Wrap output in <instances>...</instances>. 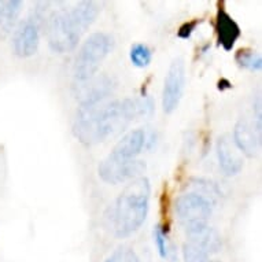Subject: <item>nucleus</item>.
I'll return each mask as SVG.
<instances>
[{
    "label": "nucleus",
    "mask_w": 262,
    "mask_h": 262,
    "mask_svg": "<svg viewBox=\"0 0 262 262\" xmlns=\"http://www.w3.org/2000/svg\"><path fill=\"white\" fill-rule=\"evenodd\" d=\"M154 108L148 96L107 99L100 103L78 107L73 134L86 147L96 146L121 132L136 117L147 116Z\"/></svg>",
    "instance_id": "1"
},
{
    "label": "nucleus",
    "mask_w": 262,
    "mask_h": 262,
    "mask_svg": "<svg viewBox=\"0 0 262 262\" xmlns=\"http://www.w3.org/2000/svg\"><path fill=\"white\" fill-rule=\"evenodd\" d=\"M100 11L92 0L78 2L70 10H59L48 15L46 21L48 46L52 51L64 54L73 51L81 36L90 29Z\"/></svg>",
    "instance_id": "2"
},
{
    "label": "nucleus",
    "mask_w": 262,
    "mask_h": 262,
    "mask_svg": "<svg viewBox=\"0 0 262 262\" xmlns=\"http://www.w3.org/2000/svg\"><path fill=\"white\" fill-rule=\"evenodd\" d=\"M151 184L142 176L129 183L108 209V225L117 237H128L146 221L150 207Z\"/></svg>",
    "instance_id": "3"
},
{
    "label": "nucleus",
    "mask_w": 262,
    "mask_h": 262,
    "mask_svg": "<svg viewBox=\"0 0 262 262\" xmlns=\"http://www.w3.org/2000/svg\"><path fill=\"white\" fill-rule=\"evenodd\" d=\"M114 47V37L104 32H95L85 39L74 59L76 81H85L98 73L100 64Z\"/></svg>",
    "instance_id": "4"
},
{
    "label": "nucleus",
    "mask_w": 262,
    "mask_h": 262,
    "mask_svg": "<svg viewBox=\"0 0 262 262\" xmlns=\"http://www.w3.org/2000/svg\"><path fill=\"white\" fill-rule=\"evenodd\" d=\"M187 241L183 245V257L185 262H205L211 254L221 249V237L214 228L201 225L185 229Z\"/></svg>",
    "instance_id": "5"
},
{
    "label": "nucleus",
    "mask_w": 262,
    "mask_h": 262,
    "mask_svg": "<svg viewBox=\"0 0 262 262\" xmlns=\"http://www.w3.org/2000/svg\"><path fill=\"white\" fill-rule=\"evenodd\" d=\"M174 211L183 227L189 229L206 225L213 213V205L198 193L185 192L176 199Z\"/></svg>",
    "instance_id": "6"
},
{
    "label": "nucleus",
    "mask_w": 262,
    "mask_h": 262,
    "mask_svg": "<svg viewBox=\"0 0 262 262\" xmlns=\"http://www.w3.org/2000/svg\"><path fill=\"white\" fill-rule=\"evenodd\" d=\"M116 90V80L107 74H95L85 81H76L73 86L74 98L80 107L91 106L107 100Z\"/></svg>",
    "instance_id": "7"
},
{
    "label": "nucleus",
    "mask_w": 262,
    "mask_h": 262,
    "mask_svg": "<svg viewBox=\"0 0 262 262\" xmlns=\"http://www.w3.org/2000/svg\"><path fill=\"white\" fill-rule=\"evenodd\" d=\"M144 170H146V163L143 161H139V159L120 161V159L113 158L112 155H107L99 163V168H98L99 177L108 184H120L125 181H132L138 177H142Z\"/></svg>",
    "instance_id": "8"
},
{
    "label": "nucleus",
    "mask_w": 262,
    "mask_h": 262,
    "mask_svg": "<svg viewBox=\"0 0 262 262\" xmlns=\"http://www.w3.org/2000/svg\"><path fill=\"white\" fill-rule=\"evenodd\" d=\"M185 84V63L179 56L172 60L165 77L162 90V108L166 114H172L180 104Z\"/></svg>",
    "instance_id": "9"
},
{
    "label": "nucleus",
    "mask_w": 262,
    "mask_h": 262,
    "mask_svg": "<svg viewBox=\"0 0 262 262\" xmlns=\"http://www.w3.org/2000/svg\"><path fill=\"white\" fill-rule=\"evenodd\" d=\"M40 44V26L33 18H26L15 26L13 33V52L18 58H29L37 52Z\"/></svg>",
    "instance_id": "10"
},
{
    "label": "nucleus",
    "mask_w": 262,
    "mask_h": 262,
    "mask_svg": "<svg viewBox=\"0 0 262 262\" xmlns=\"http://www.w3.org/2000/svg\"><path fill=\"white\" fill-rule=\"evenodd\" d=\"M259 130L255 124H251L249 120L241 118L233 128L232 140L239 152L245 154L247 158H253L257 154L259 146Z\"/></svg>",
    "instance_id": "11"
},
{
    "label": "nucleus",
    "mask_w": 262,
    "mask_h": 262,
    "mask_svg": "<svg viewBox=\"0 0 262 262\" xmlns=\"http://www.w3.org/2000/svg\"><path fill=\"white\" fill-rule=\"evenodd\" d=\"M217 157H219L220 168L225 173V176H235L243 168V158L235 146L232 136L223 135L217 140Z\"/></svg>",
    "instance_id": "12"
},
{
    "label": "nucleus",
    "mask_w": 262,
    "mask_h": 262,
    "mask_svg": "<svg viewBox=\"0 0 262 262\" xmlns=\"http://www.w3.org/2000/svg\"><path fill=\"white\" fill-rule=\"evenodd\" d=\"M214 29L215 35H217V41L225 51H231L242 35V30L237 25V22L228 14L224 7H220L217 10Z\"/></svg>",
    "instance_id": "13"
},
{
    "label": "nucleus",
    "mask_w": 262,
    "mask_h": 262,
    "mask_svg": "<svg viewBox=\"0 0 262 262\" xmlns=\"http://www.w3.org/2000/svg\"><path fill=\"white\" fill-rule=\"evenodd\" d=\"M144 144H146V130L134 129L124 135L121 140H118L108 155L120 161H134L142 152Z\"/></svg>",
    "instance_id": "14"
},
{
    "label": "nucleus",
    "mask_w": 262,
    "mask_h": 262,
    "mask_svg": "<svg viewBox=\"0 0 262 262\" xmlns=\"http://www.w3.org/2000/svg\"><path fill=\"white\" fill-rule=\"evenodd\" d=\"M21 0H6V2L2 3V10H0V39H6L11 32H14L15 26H17L19 14H21Z\"/></svg>",
    "instance_id": "15"
},
{
    "label": "nucleus",
    "mask_w": 262,
    "mask_h": 262,
    "mask_svg": "<svg viewBox=\"0 0 262 262\" xmlns=\"http://www.w3.org/2000/svg\"><path fill=\"white\" fill-rule=\"evenodd\" d=\"M189 188L188 192L198 193L203 198H206L211 205H214L215 201L221 198V191L219 185L214 181L206 180V179H191L187 184V189Z\"/></svg>",
    "instance_id": "16"
},
{
    "label": "nucleus",
    "mask_w": 262,
    "mask_h": 262,
    "mask_svg": "<svg viewBox=\"0 0 262 262\" xmlns=\"http://www.w3.org/2000/svg\"><path fill=\"white\" fill-rule=\"evenodd\" d=\"M154 242L155 245H157V249H158L159 255H161L163 259H168V258H173V259H174V250H173V246L170 245V242H169L168 227L161 225V224H158V225L155 227Z\"/></svg>",
    "instance_id": "17"
},
{
    "label": "nucleus",
    "mask_w": 262,
    "mask_h": 262,
    "mask_svg": "<svg viewBox=\"0 0 262 262\" xmlns=\"http://www.w3.org/2000/svg\"><path fill=\"white\" fill-rule=\"evenodd\" d=\"M235 60L243 69L255 72V70H259L262 68L261 55L254 51V50H250V48H242V50H239L236 52V55H235Z\"/></svg>",
    "instance_id": "18"
},
{
    "label": "nucleus",
    "mask_w": 262,
    "mask_h": 262,
    "mask_svg": "<svg viewBox=\"0 0 262 262\" xmlns=\"http://www.w3.org/2000/svg\"><path fill=\"white\" fill-rule=\"evenodd\" d=\"M129 58H130V62L136 68L144 69V68H147L151 63V60H152V51L150 50V47H147L146 44L136 43L130 47Z\"/></svg>",
    "instance_id": "19"
},
{
    "label": "nucleus",
    "mask_w": 262,
    "mask_h": 262,
    "mask_svg": "<svg viewBox=\"0 0 262 262\" xmlns=\"http://www.w3.org/2000/svg\"><path fill=\"white\" fill-rule=\"evenodd\" d=\"M104 262H140L138 254L135 253L134 249L122 246L114 250Z\"/></svg>",
    "instance_id": "20"
},
{
    "label": "nucleus",
    "mask_w": 262,
    "mask_h": 262,
    "mask_svg": "<svg viewBox=\"0 0 262 262\" xmlns=\"http://www.w3.org/2000/svg\"><path fill=\"white\" fill-rule=\"evenodd\" d=\"M198 24L199 19H192V21L184 22V24L179 28V30H177V36H179L180 39H189L191 35L193 33V30L196 29Z\"/></svg>",
    "instance_id": "21"
},
{
    "label": "nucleus",
    "mask_w": 262,
    "mask_h": 262,
    "mask_svg": "<svg viewBox=\"0 0 262 262\" xmlns=\"http://www.w3.org/2000/svg\"><path fill=\"white\" fill-rule=\"evenodd\" d=\"M229 88H232V84L228 81V80H225V78H223L221 81L219 82V90H229Z\"/></svg>",
    "instance_id": "22"
},
{
    "label": "nucleus",
    "mask_w": 262,
    "mask_h": 262,
    "mask_svg": "<svg viewBox=\"0 0 262 262\" xmlns=\"http://www.w3.org/2000/svg\"><path fill=\"white\" fill-rule=\"evenodd\" d=\"M205 262H219V261H211V259H207V261H205Z\"/></svg>",
    "instance_id": "23"
},
{
    "label": "nucleus",
    "mask_w": 262,
    "mask_h": 262,
    "mask_svg": "<svg viewBox=\"0 0 262 262\" xmlns=\"http://www.w3.org/2000/svg\"><path fill=\"white\" fill-rule=\"evenodd\" d=\"M2 3H3V2H0V10H2Z\"/></svg>",
    "instance_id": "24"
}]
</instances>
